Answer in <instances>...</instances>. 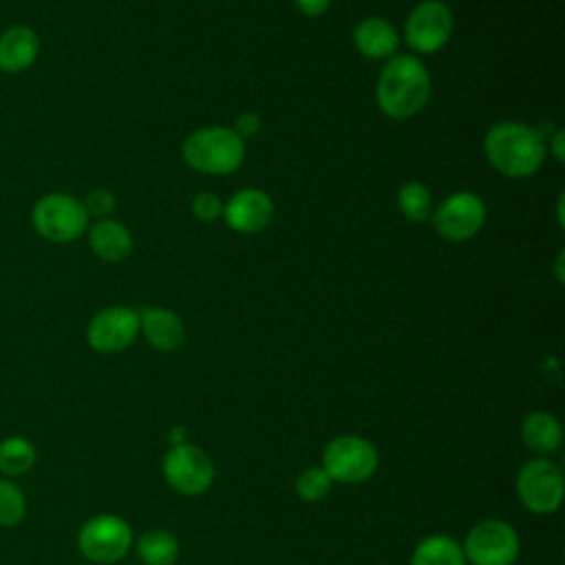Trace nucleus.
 I'll use <instances>...</instances> for the list:
<instances>
[{
  "instance_id": "f257e3e1",
  "label": "nucleus",
  "mask_w": 565,
  "mask_h": 565,
  "mask_svg": "<svg viewBox=\"0 0 565 565\" xmlns=\"http://www.w3.org/2000/svg\"><path fill=\"white\" fill-rule=\"evenodd\" d=\"M483 150L490 166L512 179L534 174L547 154L545 135L521 121H499L483 139Z\"/></svg>"
},
{
  "instance_id": "f03ea898",
  "label": "nucleus",
  "mask_w": 565,
  "mask_h": 565,
  "mask_svg": "<svg viewBox=\"0 0 565 565\" xmlns=\"http://www.w3.org/2000/svg\"><path fill=\"white\" fill-rule=\"evenodd\" d=\"M375 97L384 115L411 119L430 99V75L415 55L388 57L380 71Z\"/></svg>"
},
{
  "instance_id": "7ed1b4c3",
  "label": "nucleus",
  "mask_w": 565,
  "mask_h": 565,
  "mask_svg": "<svg viewBox=\"0 0 565 565\" xmlns=\"http://www.w3.org/2000/svg\"><path fill=\"white\" fill-rule=\"evenodd\" d=\"M183 161L203 174L223 177L241 168L245 159V141L225 126H205L183 141Z\"/></svg>"
},
{
  "instance_id": "20e7f679",
  "label": "nucleus",
  "mask_w": 565,
  "mask_h": 565,
  "mask_svg": "<svg viewBox=\"0 0 565 565\" xmlns=\"http://www.w3.org/2000/svg\"><path fill=\"white\" fill-rule=\"evenodd\" d=\"M88 225L84 203L64 192H51L33 205V227L51 243H71Z\"/></svg>"
},
{
  "instance_id": "39448f33",
  "label": "nucleus",
  "mask_w": 565,
  "mask_h": 565,
  "mask_svg": "<svg viewBox=\"0 0 565 565\" xmlns=\"http://www.w3.org/2000/svg\"><path fill=\"white\" fill-rule=\"evenodd\" d=\"M132 545L130 525L115 514H95L77 532L79 552L97 563L113 565L121 561Z\"/></svg>"
},
{
  "instance_id": "423d86ee",
  "label": "nucleus",
  "mask_w": 565,
  "mask_h": 565,
  "mask_svg": "<svg viewBox=\"0 0 565 565\" xmlns=\"http://www.w3.org/2000/svg\"><path fill=\"white\" fill-rule=\"evenodd\" d=\"M322 468L331 481L360 483L375 472L377 450L364 437L342 435L327 444L322 452Z\"/></svg>"
},
{
  "instance_id": "0eeeda50",
  "label": "nucleus",
  "mask_w": 565,
  "mask_h": 565,
  "mask_svg": "<svg viewBox=\"0 0 565 565\" xmlns=\"http://www.w3.org/2000/svg\"><path fill=\"white\" fill-rule=\"evenodd\" d=\"M452 35V11L441 0H424L411 9L404 22L406 44L424 55L437 53Z\"/></svg>"
},
{
  "instance_id": "6e6552de",
  "label": "nucleus",
  "mask_w": 565,
  "mask_h": 565,
  "mask_svg": "<svg viewBox=\"0 0 565 565\" xmlns=\"http://www.w3.org/2000/svg\"><path fill=\"white\" fill-rule=\"evenodd\" d=\"M521 503L534 514H550L563 501V472L550 459H532L516 475Z\"/></svg>"
},
{
  "instance_id": "1a4fd4ad",
  "label": "nucleus",
  "mask_w": 565,
  "mask_h": 565,
  "mask_svg": "<svg viewBox=\"0 0 565 565\" xmlns=\"http://www.w3.org/2000/svg\"><path fill=\"white\" fill-rule=\"evenodd\" d=\"M461 550L475 565H512L519 556V536L505 521L488 519L468 532Z\"/></svg>"
},
{
  "instance_id": "9d476101",
  "label": "nucleus",
  "mask_w": 565,
  "mask_h": 565,
  "mask_svg": "<svg viewBox=\"0 0 565 565\" xmlns=\"http://www.w3.org/2000/svg\"><path fill=\"white\" fill-rule=\"evenodd\" d=\"M163 477L181 494L205 492L214 481V463L205 450L192 444H174L163 457Z\"/></svg>"
},
{
  "instance_id": "9b49d317",
  "label": "nucleus",
  "mask_w": 565,
  "mask_h": 565,
  "mask_svg": "<svg viewBox=\"0 0 565 565\" xmlns=\"http://www.w3.org/2000/svg\"><path fill=\"white\" fill-rule=\"evenodd\" d=\"M486 223V205L472 192H455L433 212L435 230L452 243L472 238Z\"/></svg>"
},
{
  "instance_id": "f8f14e48",
  "label": "nucleus",
  "mask_w": 565,
  "mask_h": 565,
  "mask_svg": "<svg viewBox=\"0 0 565 565\" xmlns=\"http://www.w3.org/2000/svg\"><path fill=\"white\" fill-rule=\"evenodd\" d=\"M139 313L130 307H106L86 327V340L97 353H119L135 342Z\"/></svg>"
},
{
  "instance_id": "ddd939ff",
  "label": "nucleus",
  "mask_w": 565,
  "mask_h": 565,
  "mask_svg": "<svg viewBox=\"0 0 565 565\" xmlns=\"http://www.w3.org/2000/svg\"><path fill=\"white\" fill-rule=\"evenodd\" d=\"M271 196L258 188H245L223 203V221L238 234H256L271 223Z\"/></svg>"
},
{
  "instance_id": "4468645a",
  "label": "nucleus",
  "mask_w": 565,
  "mask_h": 565,
  "mask_svg": "<svg viewBox=\"0 0 565 565\" xmlns=\"http://www.w3.org/2000/svg\"><path fill=\"white\" fill-rule=\"evenodd\" d=\"M139 329L143 331L146 340L159 351H174L185 340L183 320L163 307H148L139 313Z\"/></svg>"
},
{
  "instance_id": "2eb2a0df",
  "label": "nucleus",
  "mask_w": 565,
  "mask_h": 565,
  "mask_svg": "<svg viewBox=\"0 0 565 565\" xmlns=\"http://www.w3.org/2000/svg\"><path fill=\"white\" fill-rule=\"evenodd\" d=\"M353 44L355 49L371 60H386L399 46V35L395 26L377 15L364 18L353 29Z\"/></svg>"
},
{
  "instance_id": "dca6fc26",
  "label": "nucleus",
  "mask_w": 565,
  "mask_h": 565,
  "mask_svg": "<svg viewBox=\"0 0 565 565\" xmlns=\"http://www.w3.org/2000/svg\"><path fill=\"white\" fill-rule=\"evenodd\" d=\"M38 51V35L29 26H9L0 35V68L4 73H22L35 62Z\"/></svg>"
},
{
  "instance_id": "f3484780",
  "label": "nucleus",
  "mask_w": 565,
  "mask_h": 565,
  "mask_svg": "<svg viewBox=\"0 0 565 565\" xmlns=\"http://www.w3.org/2000/svg\"><path fill=\"white\" fill-rule=\"evenodd\" d=\"M88 243L97 258L106 263L124 260L132 249V236L128 227L113 218H99L88 230Z\"/></svg>"
},
{
  "instance_id": "a211bd4d",
  "label": "nucleus",
  "mask_w": 565,
  "mask_h": 565,
  "mask_svg": "<svg viewBox=\"0 0 565 565\" xmlns=\"http://www.w3.org/2000/svg\"><path fill=\"white\" fill-rule=\"evenodd\" d=\"M521 437H523L525 446L532 448L534 452L550 455V452L558 450L561 439H563V430H561V424L554 415H550L545 411H536V413H530L523 419Z\"/></svg>"
},
{
  "instance_id": "6ab92c4d",
  "label": "nucleus",
  "mask_w": 565,
  "mask_h": 565,
  "mask_svg": "<svg viewBox=\"0 0 565 565\" xmlns=\"http://www.w3.org/2000/svg\"><path fill=\"white\" fill-rule=\"evenodd\" d=\"M466 556L461 545L446 536V534H433L417 543L411 565H463Z\"/></svg>"
},
{
  "instance_id": "aec40b11",
  "label": "nucleus",
  "mask_w": 565,
  "mask_h": 565,
  "mask_svg": "<svg viewBox=\"0 0 565 565\" xmlns=\"http://www.w3.org/2000/svg\"><path fill=\"white\" fill-rule=\"evenodd\" d=\"M38 459L35 446L20 435H11L0 439V475L2 477H20L33 468Z\"/></svg>"
},
{
  "instance_id": "412c9836",
  "label": "nucleus",
  "mask_w": 565,
  "mask_h": 565,
  "mask_svg": "<svg viewBox=\"0 0 565 565\" xmlns=\"http://www.w3.org/2000/svg\"><path fill=\"white\" fill-rule=\"evenodd\" d=\"M137 556L143 565H172L179 556V543L168 530H148L137 541Z\"/></svg>"
},
{
  "instance_id": "4be33fe9",
  "label": "nucleus",
  "mask_w": 565,
  "mask_h": 565,
  "mask_svg": "<svg viewBox=\"0 0 565 565\" xmlns=\"http://www.w3.org/2000/svg\"><path fill=\"white\" fill-rule=\"evenodd\" d=\"M397 207L408 221L422 223L433 214V194L424 183L408 181L397 192Z\"/></svg>"
},
{
  "instance_id": "5701e85b",
  "label": "nucleus",
  "mask_w": 565,
  "mask_h": 565,
  "mask_svg": "<svg viewBox=\"0 0 565 565\" xmlns=\"http://www.w3.org/2000/svg\"><path fill=\"white\" fill-rule=\"evenodd\" d=\"M26 516V497L22 488L0 477V527H15Z\"/></svg>"
},
{
  "instance_id": "b1692460",
  "label": "nucleus",
  "mask_w": 565,
  "mask_h": 565,
  "mask_svg": "<svg viewBox=\"0 0 565 565\" xmlns=\"http://www.w3.org/2000/svg\"><path fill=\"white\" fill-rule=\"evenodd\" d=\"M331 477L324 472V468H307L296 479V492L305 501H320L331 490Z\"/></svg>"
},
{
  "instance_id": "393cba45",
  "label": "nucleus",
  "mask_w": 565,
  "mask_h": 565,
  "mask_svg": "<svg viewBox=\"0 0 565 565\" xmlns=\"http://www.w3.org/2000/svg\"><path fill=\"white\" fill-rule=\"evenodd\" d=\"M192 214L201 223H212L216 218H223V201L212 192H201L192 201Z\"/></svg>"
},
{
  "instance_id": "a878e982",
  "label": "nucleus",
  "mask_w": 565,
  "mask_h": 565,
  "mask_svg": "<svg viewBox=\"0 0 565 565\" xmlns=\"http://www.w3.org/2000/svg\"><path fill=\"white\" fill-rule=\"evenodd\" d=\"M82 203H84L88 216L93 214V216H97V218H108V214L115 210V196H113V192H108V190H104V188L93 190V192L86 196V201H82Z\"/></svg>"
},
{
  "instance_id": "bb28decb",
  "label": "nucleus",
  "mask_w": 565,
  "mask_h": 565,
  "mask_svg": "<svg viewBox=\"0 0 565 565\" xmlns=\"http://www.w3.org/2000/svg\"><path fill=\"white\" fill-rule=\"evenodd\" d=\"M258 128H260V117H258L254 110H247V113H241V115L236 117L232 130H234L241 139H245V137H254V135L258 132Z\"/></svg>"
},
{
  "instance_id": "cd10ccee",
  "label": "nucleus",
  "mask_w": 565,
  "mask_h": 565,
  "mask_svg": "<svg viewBox=\"0 0 565 565\" xmlns=\"http://www.w3.org/2000/svg\"><path fill=\"white\" fill-rule=\"evenodd\" d=\"M296 9L309 18H318L322 13H327V9L331 7V0H294Z\"/></svg>"
},
{
  "instance_id": "c85d7f7f",
  "label": "nucleus",
  "mask_w": 565,
  "mask_h": 565,
  "mask_svg": "<svg viewBox=\"0 0 565 565\" xmlns=\"http://www.w3.org/2000/svg\"><path fill=\"white\" fill-rule=\"evenodd\" d=\"M547 146L552 148V152H554V157L558 159V161H563V130H554V137L547 141Z\"/></svg>"
}]
</instances>
